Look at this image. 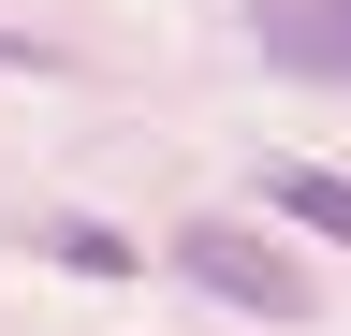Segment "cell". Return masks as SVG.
<instances>
[{
	"mask_svg": "<svg viewBox=\"0 0 351 336\" xmlns=\"http://www.w3.org/2000/svg\"><path fill=\"white\" fill-rule=\"evenodd\" d=\"M59 263H88V278H132V248H117L103 220H59Z\"/></svg>",
	"mask_w": 351,
	"mask_h": 336,
	"instance_id": "4",
	"label": "cell"
},
{
	"mask_svg": "<svg viewBox=\"0 0 351 336\" xmlns=\"http://www.w3.org/2000/svg\"><path fill=\"white\" fill-rule=\"evenodd\" d=\"M278 73H351V0H249Z\"/></svg>",
	"mask_w": 351,
	"mask_h": 336,
	"instance_id": "2",
	"label": "cell"
},
{
	"mask_svg": "<svg viewBox=\"0 0 351 336\" xmlns=\"http://www.w3.org/2000/svg\"><path fill=\"white\" fill-rule=\"evenodd\" d=\"M176 263H191L219 307H249V322H307V307H322V292H307L263 234H234V220H191V234H176Z\"/></svg>",
	"mask_w": 351,
	"mask_h": 336,
	"instance_id": "1",
	"label": "cell"
},
{
	"mask_svg": "<svg viewBox=\"0 0 351 336\" xmlns=\"http://www.w3.org/2000/svg\"><path fill=\"white\" fill-rule=\"evenodd\" d=\"M278 205H293L307 234H337V248H351V176H322V161H293V176H278Z\"/></svg>",
	"mask_w": 351,
	"mask_h": 336,
	"instance_id": "3",
	"label": "cell"
}]
</instances>
